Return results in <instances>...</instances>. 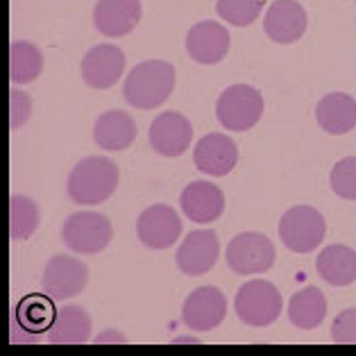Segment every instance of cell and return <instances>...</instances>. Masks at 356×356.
<instances>
[{
    "mask_svg": "<svg viewBox=\"0 0 356 356\" xmlns=\"http://www.w3.org/2000/svg\"><path fill=\"white\" fill-rule=\"evenodd\" d=\"M118 166L107 157H86L75 163L66 181V193L71 202L95 207L102 204L118 188Z\"/></svg>",
    "mask_w": 356,
    "mask_h": 356,
    "instance_id": "6da1fadb",
    "label": "cell"
},
{
    "mask_svg": "<svg viewBox=\"0 0 356 356\" xmlns=\"http://www.w3.org/2000/svg\"><path fill=\"white\" fill-rule=\"evenodd\" d=\"M172 89H175V68L163 59L136 64L123 84L125 100L134 109L143 111L161 107L170 98Z\"/></svg>",
    "mask_w": 356,
    "mask_h": 356,
    "instance_id": "7a4b0ae2",
    "label": "cell"
},
{
    "mask_svg": "<svg viewBox=\"0 0 356 356\" xmlns=\"http://www.w3.org/2000/svg\"><path fill=\"white\" fill-rule=\"evenodd\" d=\"M216 116L229 132H248L264 116L261 93L250 84H232L218 95Z\"/></svg>",
    "mask_w": 356,
    "mask_h": 356,
    "instance_id": "3957f363",
    "label": "cell"
},
{
    "mask_svg": "<svg viewBox=\"0 0 356 356\" xmlns=\"http://www.w3.org/2000/svg\"><path fill=\"white\" fill-rule=\"evenodd\" d=\"M234 309H236L238 320H243L248 327H268L282 316L284 300L273 282L252 280L238 289Z\"/></svg>",
    "mask_w": 356,
    "mask_h": 356,
    "instance_id": "277c9868",
    "label": "cell"
},
{
    "mask_svg": "<svg viewBox=\"0 0 356 356\" xmlns=\"http://www.w3.org/2000/svg\"><path fill=\"white\" fill-rule=\"evenodd\" d=\"M280 238L295 254H309L325 241L327 222L323 213L309 204L291 207L280 218Z\"/></svg>",
    "mask_w": 356,
    "mask_h": 356,
    "instance_id": "5b68a950",
    "label": "cell"
},
{
    "mask_svg": "<svg viewBox=\"0 0 356 356\" xmlns=\"http://www.w3.org/2000/svg\"><path fill=\"white\" fill-rule=\"evenodd\" d=\"M111 236H114V227L107 216L95 211H80L68 216L62 227V241L68 250L75 254H98L105 250Z\"/></svg>",
    "mask_w": 356,
    "mask_h": 356,
    "instance_id": "8992f818",
    "label": "cell"
},
{
    "mask_svg": "<svg viewBox=\"0 0 356 356\" xmlns=\"http://www.w3.org/2000/svg\"><path fill=\"white\" fill-rule=\"evenodd\" d=\"M273 241L259 232H243L227 245V266L236 275H261L275 266Z\"/></svg>",
    "mask_w": 356,
    "mask_h": 356,
    "instance_id": "52a82bcc",
    "label": "cell"
},
{
    "mask_svg": "<svg viewBox=\"0 0 356 356\" xmlns=\"http://www.w3.org/2000/svg\"><path fill=\"white\" fill-rule=\"evenodd\" d=\"M89 282V268L80 259L68 254H55L43 268L41 286L43 293L55 302L71 300L86 289Z\"/></svg>",
    "mask_w": 356,
    "mask_h": 356,
    "instance_id": "ba28073f",
    "label": "cell"
},
{
    "mask_svg": "<svg viewBox=\"0 0 356 356\" xmlns=\"http://www.w3.org/2000/svg\"><path fill=\"white\" fill-rule=\"evenodd\" d=\"M147 141L161 157H179L193 141V125L179 111H161L147 129Z\"/></svg>",
    "mask_w": 356,
    "mask_h": 356,
    "instance_id": "9c48e42d",
    "label": "cell"
},
{
    "mask_svg": "<svg viewBox=\"0 0 356 356\" xmlns=\"http://www.w3.org/2000/svg\"><path fill=\"white\" fill-rule=\"evenodd\" d=\"M227 316V298L216 286H200L184 300L181 320L193 332H211Z\"/></svg>",
    "mask_w": 356,
    "mask_h": 356,
    "instance_id": "30bf717a",
    "label": "cell"
},
{
    "mask_svg": "<svg viewBox=\"0 0 356 356\" xmlns=\"http://www.w3.org/2000/svg\"><path fill=\"white\" fill-rule=\"evenodd\" d=\"M138 241L150 250H168L181 236V218L168 204H152L136 220Z\"/></svg>",
    "mask_w": 356,
    "mask_h": 356,
    "instance_id": "8fae6325",
    "label": "cell"
},
{
    "mask_svg": "<svg viewBox=\"0 0 356 356\" xmlns=\"http://www.w3.org/2000/svg\"><path fill=\"white\" fill-rule=\"evenodd\" d=\"M80 73L91 89H111L125 73V53L114 43H98L82 57Z\"/></svg>",
    "mask_w": 356,
    "mask_h": 356,
    "instance_id": "7c38bea8",
    "label": "cell"
},
{
    "mask_svg": "<svg viewBox=\"0 0 356 356\" xmlns=\"http://www.w3.org/2000/svg\"><path fill=\"white\" fill-rule=\"evenodd\" d=\"M220 241L213 229H197L191 232L181 241V245L175 254L177 268L188 277H202L211 270L218 261Z\"/></svg>",
    "mask_w": 356,
    "mask_h": 356,
    "instance_id": "4fadbf2b",
    "label": "cell"
},
{
    "mask_svg": "<svg viewBox=\"0 0 356 356\" xmlns=\"http://www.w3.org/2000/svg\"><path fill=\"white\" fill-rule=\"evenodd\" d=\"M238 161V147L234 138L220 132L204 134L193 147V163L200 172L211 177L229 175Z\"/></svg>",
    "mask_w": 356,
    "mask_h": 356,
    "instance_id": "5bb4252c",
    "label": "cell"
},
{
    "mask_svg": "<svg viewBox=\"0 0 356 356\" xmlns=\"http://www.w3.org/2000/svg\"><path fill=\"white\" fill-rule=\"evenodd\" d=\"M188 57L197 64H218L229 53V32L218 21H200L186 32Z\"/></svg>",
    "mask_w": 356,
    "mask_h": 356,
    "instance_id": "9a60e30c",
    "label": "cell"
},
{
    "mask_svg": "<svg viewBox=\"0 0 356 356\" xmlns=\"http://www.w3.org/2000/svg\"><path fill=\"white\" fill-rule=\"evenodd\" d=\"M309 25L307 10L298 3V0H275L268 7L266 19H264V30L275 43H295L304 37Z\"/></svg>",
    "mask_w": 356,
    "mask_h": 356,
    "instance_id": "2e32d148",
    "label": "cell"
},
{
    "mask_svg": "<svg viewBox=\"0 0 356 356\" xmlns=\"http://www.w3.org/2000/svg\"><path fill=\"white\" fill-rule=\"evenodd\" d=\"M141 0H98L93 7V25L109 39L127 37L141 21Z\"/></svg>",
    "mask_w": 356,
    "mask_h": 356,
    "instance_id": "e0dca14e",
    "label": "cell"
},
{
    "mask_svg": "<svg viewBox=\"0 0 356 356\" xmlns=\"http://www.w3.org/2000/svg\"><path fill=\"white\" fill-rule=\"evenodd\" d=\"M181 211L186 218L200 225L218 220L225 211V193L213 181H191L179 195Z\"/></svg>",
    "mask_w": 356,
    "mask_h": 356,
    "instance_id": "ac0fdd59",
    "label": "cell"
},
{
    "mask_svg": "<svg viewBox=\"0 0 356 356\" xmlns=\"http://www.w3.org/2000/svg\"><path fill=\"white\" fill-rule=\"evenodd\" d=\"M136 123L134 118L123 109H109L100 114L93 125V141L107 152L127 150L136 138Z\"/></svg>",
    "mask_w": 356,
    "mask_h": 356,
    "instance_id": "d6986e66",
    "label": "cell"
},
{
    "mask_svg": "<svg viewBox=\"0 0 356 356\" xmlns=\"http://www.w3.org/2000/svg\"><path fill=\"white\" fill-rule=\"evenodd\" d=\"M316 120L327 134L352 132L356 127V100L347 93H327L316 107Z\"/></svg>",
    "mask_w": 356,
    "mask_h": 356,
    "instance_id": "ffe728a7",
    "label": "cell"
},
{
    "mask_svg": "<svg viewBox=\"0 0 356 356\" xmlns=\"http://www.w3.org/2000/svg\"><path fill=\"white\" fill-rule=\"evenodd\" d=\"M46 338L48 343L55 345L86 343L91 338V316L82 307H77V304L59 309Z\"/></svg>",
    "mask_w": 356,
    "mask_h": 356,
    "instance_id": "44dd1931",
    "label": "cell"
},
{
    "mask_svg": "<svg viewBox=\"0 0 356 356\" xmlns=\"http://www.w3.org/2000/svg\"><path fill=\"white\" fill-rule=\"evenodd\" d=\"M318 275L332 286L356 282V252L347 245H327L316 259Z\"/></svg>",
    "mask_w": 356,
    "mask_h": 356,
    "instance_id": "7402d4cb",
    "label": "cell"
},
{
    "mask_svg": "<svg viewBox=\"0 0 356 356\" xmlns=\"http://www.w3.org/2000/svg\"><path fill=\"white\" fill-rule=\"evenodd\" d=\"M286 311H289V320H291L293 327L309 332V329H316L325 320L327 298L323 295V291L309 286V289H302L293 295V298L289 300Z\"/></svg>",
    "mask_w": 356,
    "mask_h": 356,
    "instance_id": "603a6c76",
    "label": "cell"
},
{
    "mask_svg": "<svg viewBox=\"0 0 356 356\" xmlns=\"http://www.w3.org/2000/svg\"><path fill=\"white\" fill-rule=\"evenodd\" d=\"M55 300L48 298L46 293L43 295H28L25 300H21V304L16 307V318L14 325H19L25 334H30L34 341L43 334V329H50L53 320L57 316L55 311Z\"/></svg>",
    "mask_w": 356,
    "mask_h": 356,
    "instance_id": "cb8c5ba5",
    "label": "cell"
},
{
    "mask_svg": "<svg viewBox=\"0 0 356 356\" xmlns=\"http://www.w3.org/2000/svg\"><path fill=\"white\" fill-rule=\"evenodd\" d=\"M43 71V55L32 41H12L10 80L12 84H30Z\"/></svg>",
    "mask_w": 356,
    "mask_h": 356,
    "instance_id": "d4e9b609",
    "label": "cell"
},
{
    "mask_svg": "<svg viewBox=\"0 0 356 356\" xmlns=\"http://www.w3.org/2000/svg\"><path fill=\"white\" fill-rule=\"evenodd\" d=\"M41 222L39 204L28 195H12L10 200V234L12 241H28Z\"/></svg>",
    "mask_w": 356,
    "mask_h": 356,
    "instance_id": "484cf974",
    "label": "cell"
},
{
    "mask_svg": "<svg viewBox=\"0 0 356 356\" xmlns=\"http://www.w3.org/2000/svg\"><path fill=\"white\" fill-rule=\"evenodd\" d=\"M266 5V0H218L216 3V12L218 16L229 25H236V28H245L252 25L259 14H261Z\"/></svg>",
    "mask_w": 356,
    "mask_h": 356,
    "instance_id": "4316f807",
    "label": "cell"
},
{
    "mask_svg": "<svg viewBox=\"0 0 356 356\" xmlns=\"http://www.w3.org/2000/svg\"><path fill=\"white\" fill-rule=\"evenodd\" d=\"M329 184L332 191L343 200H356V157H345L334 163L329 172Z\"/></svg>",
    "mask_w": 356,
    "mask_h": 356,
    "instance_id": "83f0119b",
    "label": "cell"
},
{
    "mask_svg": "<svg viewBox=\"0 0 356 356\" xmlns=\"http://www.w3.org/2000/svg\"><path fill=\"white\" fill-rule=\"evenodd\" d=\"M332 338L341 345H356V309H345L334 318Z\"/></svg>",
    "mask_w": 356,
    "mask_h": 356,
    "instance_id": "f1b7e54d",
    "label": "cell"
},
{
    "mask_svg": "<svg viewBox=\"0 0 356 356\" xmlns=\"http://www.w3.org/2000/svg\"><path fill=\"white\" fill-rule=\"evenodd\" d=\"M32 116V98L21 89L10 91V125L12 129H21Z\"/></svg>",
    "mask_w": 356,
    "mask_h": 356,
    "instance_id": "f546056e",
    "label": "cell"
},
{
    "mask_svg": "<svg viewBox=\"0 0 356 356\" xmlns=\"http://www.w3.org/2000/svg\"><path fill=\"white\" fill-rule=\"evenodd\" d=\"M95 341H98V343H109V341H120V343H125L127 341V338L123 336V334H118V332H105V334H100L98 338H95Z\"/></svg>",
    "mask_w": 356,
    "mask_h": 356,
    "instance_id": "4dcf8cb0",
    "label": "cell"
}]
</instances>
